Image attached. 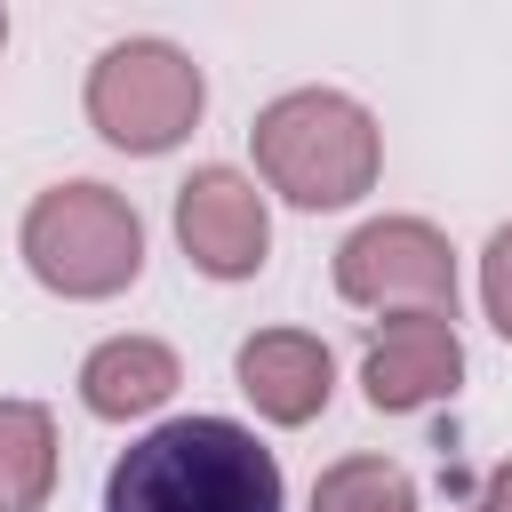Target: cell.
Here are the masks:
<instances>
[{
    "label": "cell",
    "instance_id": "1",
    "mask_svg": "<svg viewBox=\"0 0 512 512\" xmlns=\"http://www.w3.org/2000/svg\"><path fill=\"white\" fill-rule=\"evenodd\" d=\"M104 512H280V464L224 416H176L112 464Z\"/></svg>",
    "mask_w": 512,
    "mask_h": 512
},
{
    "label": "cell",
    "instance_id": "2",
    "mask_svg": "<svg viewBox=\"0 0 512 512\" xmlns=\"http://www.w3.org/2000/svg\"><path fill=\"white\" fill-rule=\"evenodd\" d=\"M256 168L296 208H344L376 184V120L336 88H296L256 112Z\"/></svg>",
    "mask_w": 512,
    "mask_h": 512
},
{
    "label": "cell",
    "instance_id": "3",
    "mask_svg": "<svg viewBox=\"0 0 512 512\" xmlns=\"http://www.w3.org/2000/svg\"><path fill=\"white\" fill-rule=\"evenodd\" d=\"M24 264L56 296H112L144 264V224L104 184H56L24 216Z\"/></svg>",
    "mask_w": 512,
    "mask_h": 512
},
{
    "label": "cell",
    "instance_id": "4",
    "mask_svg": "<svg viewBox=\"0 0 512 512\" xmlns=\"http://www.w3.org/2000/svg\"><path fill=\"white\" fill-rule=\"evenodd\" d=\"M200 64L168 40H120L96 56L88 72V120L120 144V152H168L192 120H200Z\"/></svg>",
    "mask_w": 512,
    "mask_h": 512
},
{
    "label": "cell",
    "instance_id": "5",
    "mask_svg": "<svg viewBox=\"0 0 512 512\" xmlns=\"http://www.w3.org/2000/svg\"><path fill=\"white\" fill-rule=\"evenodd\" d=\"M336 288L352 304H392V312H448L456 304V264H448V240L416 216H384V224H360L344 248H336Z\"/></svg>",
    "mask_w": 512,
    "mask_h": 512
},
{
    "label": "cell",
    "instance_id": "6",
    "mask_svg": "<svg viewBox=\"0 0 512 512\" xmlns=\"http://www.w3.org/2000/svg\"><path fill=\"white\" fill-rule=\"evenodd\" d=\"M176 240L208 280H248L272 248V216L264 192L240 168H200L176 184Z\"/></svg>",
    "mask_w": 512,
    "mask_h": 512
},
{
    "label": "cell",
    "instance_id": "7",
    "mask_svg": "<svg viewBox=\"0 0 512 512\" xmlns=\"http://www.w3.org/2000/svg\"><path fill=\"white\" fill-rule=\"evenodd\" d=\"M456 376H464V344H456L448 312H400V320H384V336H376V344H368V360H360L368 400H376V408H392V416L448 400V392H456Z\"/></svg>",
    "mask_w": 512,
    "mask_h": 512
},
{
    "label": "cell",
    "instance_id": "8",
    "mask_svg": "<svg viewBox=\"0 0 512 512\" xmlns=\"http://www.w3.org/2000/svg\"><path fill=\"white\" fill-rule=\"evenodd\" d=\"M328 384H336V360L320 336H296V328H264L240 344V392L256 400V416L272 424H312L328 408Z\"/></svg>",
    "mask_w": 512,
    "mask_h": 512
},
{
    "label": "cell",
    "instance_id": "9",
    "mask_svg": "<svg viewBox=\"0 0 512 512\" xmlns=\"http://www.w3.org/2000/svg\"><path fill=\"white\" fill-rule=\"evenodd\" d=\"M168 392H176V352L152 336H112L80 368V400L96 416H152Z\"/></svg>",
    "mask_w": 512,
    "mask_h": 512
},
{
    "label": "cell",
    "instance_id": "10",
    "mask_svg": "<svg viewBox=\"0 0 512 512\" xmlns=\"http://www.w3.org/2000/svg\"><path fill=\"white\" fill-rule=\"evenodd\" d=\"M56 488V424L32 400H0V512H40Z\"/></svg>",
    "mask_w": 512,
    "mask_h": 512
},
{
    "label": "cell",
    "instance_id": "11",
    "mask_svg": "<svg viewBox=\"0 0 512 512\" xmlns=\"http://www.w3.org/2000/svg\"><path fill=\"white\" fill-rule=\"evenodd\" d=\"M312 512H416V488H408V472L384 464V456H344V464L320 472Z\"/></svg>",
    "mask_w": 512,
    "mask_h": 512
},
{
    "label": "cell",
    "instance_id": "12",
    "mask_svg": "<svg viewBox=\"0 0 512 512\" xmlns=\"http://www.w3.org/2000/svg\"><path fill=\"white\" fill-rule=\"evenodd\" d=\"M480 296H488V320L512 336V224L488 240V256H480Z\"/></svg>",
    "mask_w": 512,
    "mask_h": 512
},
{
    "label": "cell",
    "instance_id": "13",
    "mask_svg": "<svg viewBox=\"0 0 512 512\" xmlns=\"http://www.w3.org/2000/svg\"><path fill=\"white\" fill-rule=\"evenodd\" d=\"M472 512H512V464H504V472L480 488V504H472Z\"/></svg>",
    "mask_w": 512,
    "mask_h": 512
},
{
    "label": "cell",
    "instance_id": "14",
    "mask_svg": "<svg viewBox=\"0 0 512 512\" xmlns=\"http://www.w3.org/2000/svg\"><path fill=\"white\" fill-rule=\"evenodd\" d=\"M0 40H8V16H0Z\"/></svg>",
    "mask_w": 512,
    "mask_h": 512
}]
</instances>
